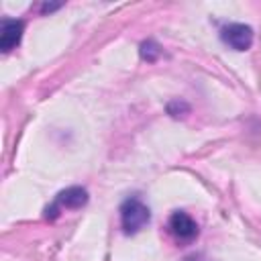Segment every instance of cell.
<instances>
[{"instance_id": "cell-1", "label": "cell", "mask_w": 261, "mask_h": 261, "mask_svg": "<svg viewBox=\"0 0 261 261\" xmlns=\"http://www.w3.org/2000/svg\"><path fill=\"white\" fill-rule=\"evenodd\" d=\"M151 218V212L147 208V204H143L139 198H128L122 202L120 206V224L124 228L126 234H135L139 232Z\"/></svg>"}, {"instance_id": "cell-2", "label": "cell", "mask_w": 261, "mask_h": 261, "mask_svg": "<svg viewBox=\"0 0 261 261\" xmlns=\"http://www.w3.org/2000/svg\"><path fill=\"white\" fill-rule=\"evenodd\" d=\"M86 202H88V192L84 188H80V186L65 188L63 192H59L55 196V202L45 208V218L53 220L59 216V212L63 208H82V206H86Z\"/></svg>"}, {"instance_id": "cell-3", "label": "cell", "mask_w": 261, "mask_h": 261, "mask_svg": "<svg viewBox=\"0 0 261 261\" xmlns=\"http://www.w3.org/2000/svg\"><path fill=\"white\" fill-rule=\"evenodd\" d=\"M220 39L234 51H247L253 45V29L249 24L230 22L220 29Z\"/></svg>"}, {"instance_id": "cell-4", "label": "cell", "mask_w": 261, "mask_h": 261, "mask_svg": "<svg viewBox=\"0 0 261 261\" xmlns=\"http://www.w3.org/2000/svg\"><path fill=\"white\" fill-rule=\"evenodd\" d=\"M167 226H169V232H171L177 241L188 243V241H194V239L198 237V224H196V220H194L188 212L175 210V212L169 216Z\"/></svg>"}, {"instance_id": "cell-5", "label": "cell", "mask_w": 261, "mask_h": 261, "mask_svg": "<svg viewBox=\"0 0 261 261\" xmlns=\"http://www.w3.org/2000/svg\"><path fill=\"white\" fill-rule=\"evenodd\" d=\"M22 31H24V22L16 20V18H4L0 24V49L4 53L12 51L20 39H22Z\"/></svg>"}, {"instance_id": "cell-6", "label": "cell", "mask_w": 261, "mask_h": 261, "mask_svg": "<svg viewBox=\"0 0 261 261\" xmlns=\"http://www.w3.org/2000/svg\"><path fill=\"white\" fill-rule=\"evenodd\" d=\"M141 57L147 59V61H155V59L159 57V47H157L153 41L141 43Z\"/></svg>"}, {"instance_id": "cell-7", "label": "cell", "mask_w": 261, "mask_h": 261, "mask_svg": "<svg viewBox=\"0 0 261 261\" xmlns=\"http://www.w3.org/2000/svg\"><path fill=\"white\" fill-rule=\"evenodd\" d=\"M186 261H202L200 257H190V259H186Z\"/></svg>"}]
</instances>
